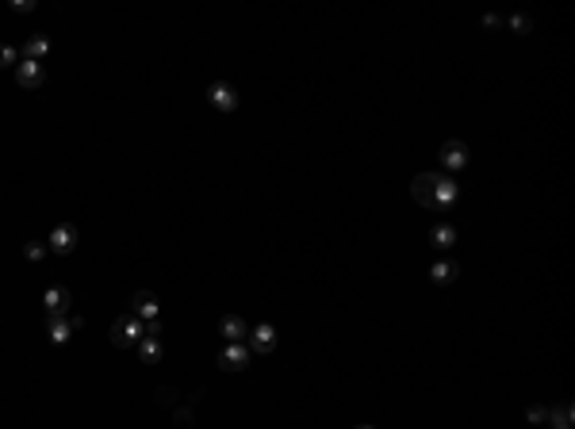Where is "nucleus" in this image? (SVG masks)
I'll use <instances>...</instances> for the list:
<instances>
[{"instance_id": "9", "label": "nucleus", "mask_w": 575, "mask_h": 429, "mask_svg": "<svg viewBox=\"0 0 575 429\" xmlns=\"http://www.w3.org/2000/svg\"><path fill=\"white\" fill-rule=\"evenodd\" d=\"M131 307H134V318L139 322H157V299L150 295V291H139V295L131 299Z\"/></svg>"}, {"instance_id": "7", "label": "nucleus", "mask_w": 575, "mask_h": 429, "mask_svg": "<svg viewBox=\"0 0 575 429\" xmlns=\"http://www.w3.org/2000/svg\"><path fill=\"white\" fill-rule=\"evenodd\" d=\"M246 341H249L254 353H272V349H276V330H272V326H254Z\"/></svg>"}, {"instance_id": "18", "label": "nucleus", "mask_w": 575, "mask_h": 429, "mask_svg": "<svg viewBox=\"0 0 575 429\" xmlns=\"http://www.w3.org/2000/svg\"><path fill=\"white\" fill-rule=\"evenodd\" d=\"M172 426H177V429H196V418H192V410H188V406L172 414Z\"/></svg>"}, {"instance_id": "4", "label": "nucleus", "mask_w": 575, "mask_h": 429, "mask_svg": "<svg viewBox=\"0 0 575 429\" xmlns=\"http://www.w3.org/2000/svg\"><path fill=\"white\" fill-rule=\"evenodd\" d=\"M434 188H437V173H418L411 181V196L418 207H434Z\"/></svg>"}, {"instance_id": "21", "label": "nucleus", "mask_w": 575, "mask_h": 429, "mask_svg": "<svg viewBox=\"0 0 575 429\" xmlns=\"http://www.w3.org/2000/svg\"><path fill=\"white\" fill-rule=\"evenodd\" d=\"M4 66H16V50L12 46H0V69Z\"/></svg>"}, {"instance_id": "19", "label": "nucleus", "mask_w": 575, "mask_h": 429, "mask_svg": "<svg viewBox=\"0 0 575 429\" xmlns=\"http://www.w3.org/2000/svg\"><path fill=\"white\" fill-rule=\"evenodd\" d=\"M24 257L27 261H42V257H46V246H42V241H31V246H24Z\"/></svg>"}, {"instance_id": "25", "label": "nucleus", "mask_w": 575, "mask_h": 429, "mask_svg": "<svg viewBox=\"0 0 575 429\" xmlns=\"http://www.w3.org/2000/svg\"><path fill=\"white\" fill-rule=\"evenodd\" d=\"M549 429H552V426H549Z\"/></svg>"}, {"instance_id": "24", "label": "nucleus", "mask_w": 575, "mask_h": 429, "mask_svg": "<svg viewBox=\"0 0 575 429\" xmlns=\"http://www.w3.org/2000/svg\"><path fill=\"white\" fill-rule=\"evenodd\" d=\"M361 429H372V426H361Z\"/></svg>"}, {"instance_id": "13", "label": "nucleus", "mask_w": 575, "mask_h": 429, "mask_svg": "<svg viewBox=\"0 0 575 429\" xmlns=\"http://www.w3.org/2000/svg\"><path fill=\"white\" fill-rule=\"evenodd\" d=\"M457 276H460V264L457 261H441V264H434V268H430V280L441 284V288H445V284H452Z\"/></svg>"}, {"instance_id": "5", "label": "nucleus", "mask_w": 575, "mask_h": 429, "mask_svg": "<svg viewBox=\"0 0 575 429\" xmlns=\"http://www.w3.org/2000/svg\"><path fill=\"white\" fill-rule=\"evenodd\" d=\"M219 364H222L227 372L246 368V364H249V345H246V341H234V345H227V349L219 353Z\"/></svg>"}, {"instance_id": "22", "label": "nucleus", "mask_w": 575, "mask_h": 429, "mask_svg": "<svg viewBox=\"0 0 575 429\" xmlns=\"http://www.w3.org/2000/svg\"><path fill=\"white\" fill-rule=\"evenodd\" d=\"M172 399H177V391H172V387H161V391H157V403H161V406H172Z\"/></svg>"}, {"instance_id": "6", "label": "nucleus", "mask_w": 575, "mask_h": 429, "mask_svg": "<svg viewBox=\"0 0 575 429\" xmlns=\"http://www.w3.org/2000/svg\"><path fill=\"white\" fill-rule=\"evenodd\" d=\"M219 334L227 338V345H234V341H246V338H249L246 322H242L238 314H222V318H219Z\"/></svg>"}, {"instance_id": "3", "label": "nucleus", "mask_w": 575, "mask_h": 429, "mask_svg": "<svg viewBox=\"0 0 575 429\" xmlns=\"http://www.w3.org/2000/svg\"><path fill=\"white\" fill-rule=\"evenodd\" d=\"M207 104L219 107V111H234V107H238V92L230 89L227 81H215L211 89H207Z\"/></svg>"}, {"instance_id": "10", "label": "nucleus", "mask_w": 575, "mask_h": 429, "mask_svg": "<svg viewBox=\"0 0 575 429\" xmlns=\"http://www.w3.org/2000/svg\"><path fill=\"white\" fill-rule=\"evenodd\" d=\"M66 311H69V291L50 288L46 291V318H66Z\"/></svg>"}, {"instance_id": "14", "label": "nucleus", "mask_w": 575, "mask_h": 429, "mask_svg": "<svg viewBox=\"0 0 575 429\" xmlns=\"http://www.w3.org/2000/svg\"><path fill=\"white\" fill-rule=\"evenodd\" d=\"M139 356H142L146 364H157V360H161V338H154V334H142Z\"/></svg>"}, {"instance_id": "20", "label": "nucleus", "mask_w": 575, "mask_h": 429, "mask_svg": "<svg viewBox=\"0 0 575 429\" xmlns=\"http://www.w3.org/2000/svg\"><path fill=\"white\" fill-rule=\"evenodd\" d=\"M510 27H514V31H529V27H533V19H529V16H510Z\"/></svg>"}, {"instance_id": "11", "label": "nucleus", "mask_w": 575, "mask_h": 429, "mask_svg": "<svg viewBox=\"0 0 575 429\" xmlns=\"http://www.w3.org/2000/svg\"><path fill=\"white\" fill-rule=\"evenodd\" d=\"M16 81L24 84V89H39L42 84V62H19V69H16Z\"/></svg>"}, {"instance_id": "17", "label": "nucleus", "mask_w": 575, "mask_h": 429, "mask_svg": "<svg viewBox=\"0 0 575 429\" xmlns=\"http://www.w3.org/2000/svg\"><path fill=\"white\" fill-rule=\"evenodd\" d=\"M46 50H50V42L42 39V35H39V39H27V46H24V58H27V62H39L42 54H46Z\"/></svg>"}, {"instance_id": "15", "label": "nucleus", "mask_w": 575, "mask_h": 429, "mask_svg": "<svg viewBox=\"0 0 575 429\" xmlns=\"http://www.w3.org/2000/svg\"><path fill=\"white\" fill-rule=\"evenodd\" d=\"M452 196H457V184H452L449 176H437V188H434V207L452 203Z\"/></svg>"}, {"instance_id": "1", "label": "nucleus", "mask_w": 575, "mask_h": 429, "mask_svg": "<svg viewBox=\"0 0 575 429\" xmlns=\"http://www.w3.org/2000/svg\"><path fill=\"white\" fill-rule=\"evenodd\" d=\"M139 341H142V322L134 318V314L112 322V345L127 349V345H139Z\"/></svg>"}, {"instance_id": "23", "label": "nucleus", "mask_w": 575, "mask_h": 429, "mask_svg": "<svg viewBox=\"0 0 575 429\" xmlns=\"http://www.w3.org/2000/svg\"><path fill=\"white\" fill-rule=\"evenodd\" d=\"M529 421H549V410H545V406H533V410H529Z\"/></svg>"}, {"instance_id": "2", "label": "nucleus", "mask_w": 575, "mask_h": 429, "mask_svg": "<svg viewBox=\"0 0 575 429\" xmlns=\"http://www.w3.org/2000/svg\"><path fill=\"white\" fill-rule=\"evenodd\" d=\"M50 253H73L77 249V226L73 223H57L50 230V241H46Z\"/></svg>"}, {"instance_id": "8", "label": "nucleus", "mask_w": 575, "mask_h": 429, "mask_svg": "<svg viewBox=\"0 0 575 429\" xmlns=\"http://www.w3.org/2000/svg\"><path fill=\"white\" fill-rule=\"evenodd\" d=\"M441 161H445V169H464L468 165V146H464V142H445L441 146Z\"/></svg>"}, {"instance_id": "16", "label": "nucleus", "mask_w": 575, "mask_h": 429, "mask_svg": "<svg viewBox=\"0 0 575 429\" xmlns=\"http://www.w3.org/2000/svg\"><path fill=\"white\" fill-rule=\"evenodd\" d=\"M46 322H50V341H54V345L69 341V334H73V322H66V318H46Z\"/></svg>"}, {"instance_id": "12", "label": "nucleus", "mask_w": 575, "mask_h": 429, "mask_svg": "<svg viewBox=\"0 0 575 429\" xmlns=\"http://www.w3.org/2000/svg\"><path fill=\"white\" fill-rule=\"evenodd\" d=\"M430 241H434L437 249L457 246V226H452V223H434V230H430Z\"/></svg>"}]
</instances>
